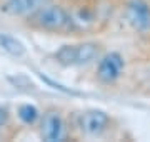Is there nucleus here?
<instances>
[{
	"label": "nucleus",
	"instance_id": "20e7f679",
	"mask_svg": "<svg viewBox=\"0 0 150 142\" xmlns=\"http://www.w3.org/2000/svg\"><path fill=\"white\" fill-rule=\"evenodd\" d=\"M123 65H125L123 57L118 52H110V54L103 55L97 67V79L102 84L117 82L123 72Z\"/></svg>",
	"mask_w": 150,
	"mask_h": 142
},
{
	"label": "nucleus",
	"instance_id": "1a4fd4ad",
	"mask_svg": "<svg viewBox=\"0 0 150 142\" xmlns=\"http://www.w3.org/2000/svg\"><path fill=\"white\" fill-rule=\"evenodd\" d=\"M40 117V112L35 105L30 104H23L18 107V119L25 124V126H33Z\"/></svg>",
	"mask_w": 150,
	"mask_h": 142
},
{
	"label": "nucleus",
	"instance_id": "0eeeda50",
	"mask_svg": "<svg viewBox=\"0 0 150 142\" xmlns=\"http://www.w3.org/2000/svg\"><path fill=\"white\" fill-rule=\"evenodd\" d=\"M127 18L139 32H150V7L142 0H132L127 9Z\"/></svg>",
	"mask_w": 150,
	"mask_h": 142
},
{
	"label": "nucleus",
	"instance_id": "f03ea898",
	"mask_svg": "<svg viewBox=\"0 0 150 142\" xmlns=\"http://www.w3.org/2000/svg\"><path fill=\"white\" fill-rule=\"evenodd\" d=\"M100 55V45L95 42H83L79 45H64L55 54L59 64L65 67L70 65H88Z\"/></svg>",
	"mask_w": 150,
	"mask_h": 142
},
{
	"label": "nucleus",
	"instance_id": "6e6552de",
	"mask_svg": "<svg viewBox=\"0 0 150 142\" xmlns=\"http://www.w3.org/2000/svg\"><path fill=\"white\" fill-rule=\"evenodd\" d=\"M0 47L13 57H22L25 54V45L22 44L18 38L7 35V33H0Z\"/></svg>",
	"mask_w": 150,
	"mask_h": 142
},
{
	"label": "nucleus",
	"instance_id": "7ed1b4c3",
	"mask_svg": "<svg viewBox=\"0 0 150 142\" xmlns=\"http://www.w3.org/2000/svg\"><path fill=\"white\" fill-rule=\"evenodd\" d=\"M38 134L42 137V141H47V142H57V141L64 139L65 122H64L59 110L48 109L43 112V115L40 117Z\"/></svg>",
	"mask_w": 150,
	"mask_h": 142
},
{
	"label": "nucleus",
	"instance_id": "39448f33",
	"mask_svg": "<svg viewBox=\"0 0 150 142\" xmlns=\"http://www.w3.org/2000/svg\"><path fill=\"white\" fill-rule=\"evenodd\" d=\"M79 127H80V131L85 136L98 137V136H102L103 132L108 131L110 117L103 110H87V112H83L80 115Z\"/></svg>",
	"mask_w": 150,
	"mask_h": 142
},
{
	"label": "nucleus",
	"instance_id": "9d476101",
	"mask_svg": "<svg viewBox=\"0 0 150 142\" xmlns=\"http://www.w3.org/2000/svg\"><path fill=\"white\" fill-rule=\"evenodd\" d=\"M8 122V112L4 107H0V127H4Z\"/></svg>",
	"mask_w": 150,
	"mask_h": 142
},
{
	"label": "nucleus",
	"instance_id": "423d86ee",
	"mask_svg": "<svg viewBox=\"0 0 150 142\" xmlns=\"http://www.w3.org/2000/svg\"><path fill=\"white\" fill-rule=\"evenodd\" d=\"M50 2L52 0H5L2 4V12L8 17H25V18H28Z\"/></svg>",
	"mask_w": 150,
	"mask_h": 142
},
{
	"label": "nucleus",
	"instance_id": "f257e3e1",
	"mask_svg": "<svg viewBox=\"0 0 150 142\" xmlns=\"http://www.w3.org/2000/svg\"><path fill=\"white\" fill-rule=\"evenodd\" d=\"M30 27L48 33H67L74 28V20L62 5L47 4L32 17H28Z\"/></svg>",
	"mask_w": 150,
	"mask_h": 142
}]
</instances>
